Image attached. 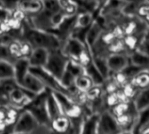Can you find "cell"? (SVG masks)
<instances>
[{
	"instance_id": "25",
	"label": "cell",
	"mask_w": 149,
	"mask_h": 134,
	"mask_svg": "<svg viewBox=\"0 0 149 134\" xmlns=\"http://www.w3.org/2000/svg\"><path fill=\"white\" fill-rule=\"evenodd\" d=\"M148 0H141L136 6L134 17L139 18L140 20L148 24Z\"/></svg>"
},
{
	"instance_id": "12",
	"label": "cell",
	"mask_w": 149,
	"mask_h": 134,
	"mask_svg": "<svg viewBox=\"0 0 149 134\" xmlns=\"http://www.w3.org/2000/svg\"><path fill=\"white\" fill-rule=\"evenodd\" d=\"M48 54L49 51L45 48H33L31 54L27 58L30 68H44L46 64Z\"/></svg>"
},
{
	"instance_id": "27",
	"label": "cell",
	"mask_w": 149,
	"mask_h": 134,
	"mask_svg": "<svg viewBox=\"0 0 149 134\" xmlns=\"http://www.w3.org/2000/svg\"><path fill=\"white\" fill-rule=\"evenodd\" d=\"M22 110L11 107L10 105H8V111H7V115H6V118L4 120L5 124L8 126H14L20 112Z\"/></svg>"
},
{
	"instance_id": "26",
	"label": "cell",
	"mask_w": 149,
	"mask_h": 134,
	"mask_svg": "<svg viewBox=\"0 0 149 134\" xmlns=\"http://www.w3.org/2000/svg\"><path fill=\"white\" fill-rule=\"evenodd\" d=\"M14 76L13 66L6 61H0V81L12 79Z\"/></svg>"
},
{
	"instance_id": "2",
	"label": "cell",
	"mask_w": 149,
	"mask_h": 134,
	"mask_svg": "<svg viewBox=\"0 0 149 134\" xmlns=\"http://www.w3.org/2000/svg\"><path fill=\"white\" fill-rule=\"evenodd\" d=\"M46 96L47 90L38 95H36L23 110L27 111L35 118L39 126L49 127L50 117L46 108Z\"/></svg>"
},
{
	"instance_id": "19",
	"label": "cell",
	"mask_w": 149,
	"mask_h": 134,
	"mask_svg": "<svg viewBox=\"0 0 149 134\" xmlns=\"http://www.w3.org/2000/svg\"><path fill=\"white\" fill-rule=\"evenodd\" d=\"M93 85L94 84H93V80L85 72L78 75L74 79V82H73V87L76 90V91L83 95L86 92H87Z\"/></svg>"
},
{
	"instance_id": "30",
	"label": "cell",
	"mask_w": 149,
	"mask_h": 134,
	"mask_svg": "<svg viewBox=\"0 0 149 134\" xmlns=\"http://www.w3.org/2000/svg\"><path fill=\"white\" fill-rule=\"evenodd\" d=\"M0 61H6L12 65L16 61L10 54L7 45H0Z\"/></svg>"
},
{
	"instance_id": "6",
	"label": "cell",
	"mask_w": 149,
	"mask_h": 134,
	"mask_svg": "<svg viewBox=\"0 0 149 134\" xmlns=\"http://www.w3.org/2000/svg\"><path fill=\"white\" fill-rule=\"evenodd\" d=\"M35 118L25 110H22L13 127V133L31 134L38 127Z\"/></svg>"
},
{
	"instance_id": "17",
	"label": "cell",
	"mask_w": 149,
	"mask_h": 134,
	"mask_svg": "<svg viewBox=\"0 0 149 134\" xmlns=\"http://www.w3.org/2000/svg\"><path fill=\"white\" fill-rule=\"evenodd\" d=\"M137 116L138 112L135 109H133L126 114H123L115 118L122 131H131L134 126Z\"/></svg>"
},
{
	"instance_id": "29",
	"label": "cell",
	"mask_w": 149,
	"mask_h": 134,
	"mask_svg": "<svg viewBox=\"0 0 149 134\" xmlns=\"http://www.w3.org/2000/svg\"><path fill=\"white\" fill-rule=\"evenodd\" d=\"M122 94L124 95L125 98L127 100V101H132L134 97V96L136 95L138 90L130 83L128 82L127 84H125L121 89H120Z\"/></svg>"
},
{
	"instance_id": "33",
	"label": "cell",
	"mask_w": 149,
	"mask_h": 134,
	"mask_svg": "<svg viewBox=\"0 0 149 134\" xmlns=\"http://www.w3.org/2000/svg\"><path fill=\"white\" fill-rule=\"evenodd\" d=\"M119 1L126 4H131V3H135V2H138L139 0H119Z\"/></svg>"
},
{
	"instance_id": "24",
	"label": "cell",
	"mask_w": 149,
	"mask_h": 134,
	"mask_svg": "<svg viewBox=\"0 0 149 134\" xmlns=\"http://www.w3.org/2000/svg\"><path fill=\"white\" fill-rule=\"evenodd\" d=\"M133 109H134V106L132 101H126V102L118 103L116 105L110 108L108 111L114 118H117L123 114H126L127 112L130 111Z\"/></svg>"
},
{
	"instance_id": "21",
	"label": "cell",
	"mask_w": 149,
	"mask_h": 134,
	"mask_svg": "<svg viewBox=\"0 0 149 134\" xmlns=\"http://www.w3.org/2000/svg\"><path fill=\"white\" fill-rule=\"evenodd\" d=\"M59 11L67 17H74L79 13V5L75 0H57Z\"/></svg>"
},
{
	"instance_id": "14",
	"label": "cell",
	"mask_w": 149,
	"mask_h": 134,
	"mask_svg": "<svg viewBox=\"0 0 149 134\" xmlns=\"http://www.w3.org/2000/svg\"><path fill=\"white\" fill-rule=\"evenodd\" d=\"M131 132L133 134H149V109L138 113Z\"/></svg>"
},
{
	"instance_id": "8",
	"label": "cell",
	"mask_w": 149,
	"mask_h": 134,
	"mask_svg": "<svg viewBox=\"0 0 149 134\" xmlns=\"http://www.w3.org/2000/svg\"><path fill=\"white\" fill-rule=\"evenodd\" d=\"M106 60L110 75L123 71L127 66L130 65L129 55L126 53L111 54L107 56Z\"/></svg>"
},
{
	"instance_id": "34",
	"label": "cell",
	"mask_w": 149,
	"mask_h": 134,
	"mask_svg": "<svg viewBox=\"0 0 149 134\" xmlns=\"http://www.w3.org/2000/svg\"><path fill=\"white\" fill-rule=\"evenodd\" d=\"M119 134H133L132 133V132L131 131H122Z\"/></svg>"
},
{
	"instance_id": "7",
	"label": "cell",
	"mask_w": 149,
	"mask_h": 134,
	"mask_svg": "<svg viewBox=\"0 0 149 134\" xmlns=\"http://www.w3.org/2000/svg\"><path fill=\"white\" fill-rule=\"evenodd\" d=\"M34 97H35L34 95L28 93L24 89L17 86V87L14 88L8 94V97H7L8 105L17 108V109H19V110H23L25 107V105Z\"/></svg>"
},
{
	"instance_id": "16",
	"label": "cell",
	"mask_w": 149,
	"mask_h": 134,
	"mask_svg": "<svg viewBox=\"0 0 149 134\" xmlns=\"http://www.w3.org/2000/svg\"><path fill=\"white\" fill-rule=\"evenodd\" d=\"M93 20H94V17L92 11H79V13L75 16L74 29L87 30L89 26L93 24Z\"/></svg>"
},
{
	"instance_id": "13",
	"label": "cell",
	"mask_w": 149,
	"mask_h": 134,
	"mask_svg": "<svg viewBox=\"0 0 149 134\" xmlns=\"http://www.w3.org/2000/svg\"><path fill=\"white\" fill-rule=\"evenodd\" d=\"M13 79L16 83L20 87L24 78L30 71V64L27 58H20L15 61L13 63Z\"/></svg>"
},
{
	"instance_id": "32",
	"label": "cell",
	"mask_w": 149,
	"mask_h": 134,
	"mask_svg": "<svg viewBox=\"0 0 149 134\" xmlns=\"http://www.w3.org/2000/svg\"><path fill=\"white\" fill-rule=\"evenodd\" d=\"M7 111H8V105L0 106V122L5 120L6 115H7Z\"/></svg>"
},
{
	"instance_id": "18",
	"label": "cell",
	"mask_w": 149,
	"mask_h": 134,
	"mask_svg": "<svg viewBox=\"0 0 149 134\" xmlns=\"http://www.w3.org/2000/svg\"><path fill=\"white\" fill-rule=\"evenodd\" d=\"M98 120L99 114L93 113L87 116L79 131V134H98Z\"/></svg>"
},
{
	"instance_id": "1",
	"label": "cell",
	"mask_w": 149,
	"mask_h": 134,
	"mask_svg": "<svg viewBox=\"0 0 149 134\" xmlns=\"http://www.w3.org/2000/svg\"><path fill=\"white\" fill-rule=\"evenodd\" d=\"M22 39L26 40L32 48L41 47L50 52L61 49L62 47L60 39L54 33L32 28L27 24V22L24 24Z\"/></svg>"
},
{
	"instance_id": "5",
	"label": "cell",
	"mask_w": 149,
	"mask_h": 134,
	"mask_svg": "<svg viewBox=\"0 0 149 134\" xmlns=\"http://www.w3.org/2000/svg\"><path fill=\"white\" fill-rule=\"evenodd\" d=\"M122 132L116 118L108 110L99 114L98 134H119Z\"/></svg>"
},
{
	"instance_id": "22",
	"label": "cell",
	"mask_w": 149,
	"mask_h": 134,
	"mask_svg": "<svg viewBox=\"0 0 149 134\" xmlns=\"http://www.w3.org/2000/svg\"><path fill=\"white\" fill-rule=\"evenodd\" d=\"M130 83L138 90L148 89L149 86V72L148 69H143L135 75L131 80Z\"/></svg>"
},
{
	"instance_id": "31",
	"label": "cell",
	"mask_w": 149,
	"mask_h": 134,
	"mask_svg": "<svg viewBox=\"0 0 149 134\" xmlns=\"http://www.w3.org/2000/svg\"><path fill=\"white\" fill-rule=\"evenodd\" d=\"M43 4L44 10L50 13H55L59 11L57 0H43Z\"/></svg>"
},
{
	"instance_id": "28",
	"label": "cell",
	"mask_w": 149,
	"mask_h": 134,
	"mask_svg": "<svg viewBox=\"0 0 149 134\" xmlns=\"http://www.w3.org/2000/svg\"><path fill=\"white\" fill-rule=\"evenodd\" d=\"M20 39H14L11 42H10L7 45L10 54L15 60L22 58L21 48H20Z\"/></svg>"
},
{
	"instance_id": "3",
	"label": "cell",
	"mask_w": 149,
	"mask_h": 134,
	"mask_svg": "<svg viewBox=\"0 0 149 134\" xmlns=\"http://www.w3.org/2000/svg\"><path fill=\"white\" fill-rule=\"evenodd\" d=\"M68 61L69 59L65 56L61 49L50 51L46 64L44 68L59 81L65 71Z\"/></svg>"
},
{
	"instance_id": "15",
	"label": "cell",
	"mask_w": 149,
	"mask_h": 134,
	"mask_svg": "<svg viewBox=\"0 0 149 134\" xmlns=\"http://www.w3.org/2000/svg\"><path fill=\"white\" fill-rule=\"evenodd\" d=\"M132 103L138 113L149 109V90L148 89L138 90L134 96Z\"/></svg>"
},
{
	"instance_id": "20",
	"label": "cell",
	"mask_w": 149,
	"mask_h": 134,
	"mask_svg": "<svg viewBox=\"0 0 149 134\" xmlns=\"http://www.w3.org/2000/svg\"><path fill=\"white\" fill-rule=\"evenodd\" d=\"M46 108L50 117V121L51 119L56 118L57 116L63 114L53 93L48 90H47V96H46Z\"/></svg>"
},
{
	"instance_id": "35",
	"label": "cell",
	"mask_w": 149,
	"mask_h": 134,
	"mask_svg": "<svg viewBox=\"0 0 149 134\" xmlns=\"http://www.w3.org/2000/svg\"><path fill=\"white\" fill-rule=\"evenodd\" d=\"M13 134H20V133H13Z\"/></svg>"
},
{
	"instance_id": "4",
	"label": "cell",
	"mask_w": 149,
	"mask_h": 134,
	"mask_svg": "<svg viewBox=\"0 0 149 134\" xmlns=\"http://www.w3.org/2000/svg\"><path fill=\"white\" fill-rule=\"evenodd\" d=\"M30 72L40 80L46 90L52 92H59L65 94L72 99V94L60 84L58 80H57L49 72H47L44 68H30Z\"/></svg>"
},
{
	"instance_id": "10",
	"label": "cell",
	"mask_w": 149,
	"mask_h": 134,
	"mask_svg": "<svg viewBox=\"0 0 149 134\" xmlns=\"http://www.w3.org/2000/svg\"><path fill=\"white\" fill-rule=\"evenodd\" d=\"M20 87L24 89L25 91H27L28 93L32 94L34 96L38 95L44 92L45 90H46V89L40 82V80L33 74H31L30 71L24 78Z\"/></svg>"
},
{
	"instance_id": "11",
	"label": "cell",
	"mask_w": 149,
	"mask_h": 134,
	"mask_svg": "<svg viewBox=\"0 0 149 134\" xmlns=\"http://www.w3.org/2000/svg\"><path fill=\"white\" fill-rule=\"evenodd\" d=\"M103 30V26L97 19H94L93 24L86 30L85 35V42L86 46L90 48V50H92L94 45L98 42Z\"/></svg>"
},
{
	"instance_id": "23",
	"label": "cell",
	"mask_w": 149,
	"mask_h": 134,
	"mask_svg": "<svg viewBox=\"0 0 149 134\" xmlns=\"http://www.w3.org/2000/svg\"><path fill=\"white\" fill-rule=\"evenodd\" d=\"M129 61L130 64L133 66L143 69H148L149 57L148 54H144L138 51H134L129 54Z\"/></svg>"
},
{
	"instance_id": "9",
	"label": "cell",
	"mask_w": 149,
	"mask_h": 134,
	"mask_svg": "<svg viewBox=\"0 0 149 134\" xmlns=\"http://www.w3.org/2000/svg\"><path fill=\"white\" fill-rule=\"evenodd\" d=\"M15 8L21 11L26 17L38 14L44 10L43 0H17Z\"/></svg>"
}]
</instances>
